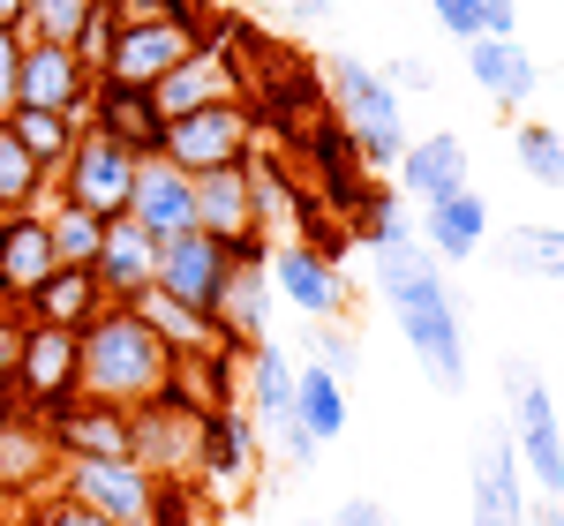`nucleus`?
<instances>
[{"mask_svg": "<svg viewBox=\"0 0 564 526\" xmlns=\"http://www.w3.org/2000/svg\"><path fill=\"white\" fill-rule=\"evenodd\" d=\"M121 219H135L151 241H174V233L196 226V180L181 174L166 151L135 158V188H129V211H121Z\"/></svg>", "mask_w": 564, "mask_h": 526, "instance_id": "17", "label": "nucleus"}, {"mask_svg": "<svg viewBox=\"0 0 564 526\" xmlns=\"http://www.w3.org/2000/svg\"><path fill=\"white\" fill-rule=\"evenodd\" d=\"M430 15H436V23H444L459 45L481 39V8H475V0H430Z\"/></svg>", "mask_w": 564, "mask_h": 526, "instance_id": "42", "label": "nucleus"}, {"mask_svg": "<svg viewBox=\"0 0 564 526\" xmlns=\"http://www.w3.org/2000/svg\"><path fill=\"white\" fill-rule=\"evenodd\" d=\"M489 263L512 278H564V226H512L489 241Z\"/></svg>", "mask_w": 564, "mask_h": 526, "instance_id": "32", "label": "nucleus"}, {"mask_svg": "<svg viewBox=\"0 0 564 526\" xmlns=\"http://www.w3.org/2000/svg\"><path fill=\"white\" fill-rule=\"evenodd\" d=\"M241 84H249V68H241L234 39H212V45H196L181 68H166V76L151 84V106H159V121H181V113L226 106V98H249Z\"/></svg>", "mask_w": 564, "mask_h": 526, "instance_id": "10", "label": "nucleus"}, {"mask_svg": "<svg viewBox=\"0 0 564 526\" xmlns=\"http://www.w3.org/2000/svg\"><path fill=\"white\" fill-rule=\"evenodd\" d=\"M53 188H61V204H84L98 219H121L129 211V188H135V151L84 121V135H76V151H68V166H61Z\"/></svg>", "mask_w": 564, "mask_h": 526, "instance_id": "9", "label": "nucleus"}, {"mask_svg": "<svg viewBox=\"0 0 564 526\" xmlns=\"http://www.w3.org/2000/svg\"><path fill=\"white\" fill-rule=\"evenodd\" d=\"M15 15H23V0H0V23H15Z\"/></svg>", "mask_w": 564, "mask_h": 526, "instance_id": "48", "label": "nucleus"}, {"mask_svg": "<svg viewBox=\"0 0 564 526\" xmlns=\"http://www.w3.org/2000/svg\"><path fill=\"white\" fill-rule=\"evenodd\" d=\"M257 143H263L257 98H226V106H204V113H181V121H166V135H159V151H166L188 180L226 174V166H249Z\"/></svg>", "mask_w": 564, "mask_h": 526, "instance_id": "4", "label": "nucleus"}, {"mask_svg": "<svg viewBox=\"0 0 564 526\" xmlns=\"http://www.w3.org/2000/svg\"><path fill=\"white\" fill-rule=\"evenodd\" d=\"M505 384H512V451H520V474L542 496H564V421L550 406V384L527 369V361H505Z\"/></svg>", "mask_w": 564, "mask_h": 526, "instance_id": "7", "label": "nucleus"}, {"mask_svg": "<svg viewBox=\"0 0 564 526\" xmlns=\"http://www.w3.org/2000/svg\"><path fill=\"white\" fill-rule=\"evenodd\" d=\"M399 196L406 204H436V196H452V188H467V143L444 129V135H422V143H406L399 151Z\"/></svg>", "mask_w": 564, "mask_h": 526, "instance_id": "27", "label": "nucleus"}, {"mask_svg": "<svg viewBox=\"0 0 564 526\" xmlns=\"http://www.w3.org/2000/svg\"><path fill=\"white\" fill-rule=\"evenodd\" d=\"M324 526H391V512H384V504H369V496H354V504H339Z\"/></svg>", "mask_w": 564, "mask_h": 526, "instance_id": "45", "label": "nucleus"}, {"mask_svg": "<svg viewBox=\"0 0 564 526\" xmlns=\"http://www.w3.org/2000/svg\"><path fill=\"white\" fill-rule=\"evenodd\" d=\"M15 68H23V31L0 23V121L15 113Z\"/></svg>", "mask_w": 564, "mask_h": 526, "instance_id": "41", "label": "nucleus"}, {"mask_svg": "<svg viewBox=\"0 0 564 526\" xmlns=\"http://www.w3.org/2000/svg\"><path fill=\"white\" fill-rule=\"evenodd\" d=\"M527 526H564V496H542V504H527Z\"/></svg>", "mask_w": 564, "mask_h": 526, "instance_id": "47", "label": "nucleus"}, {"mask_svg": "<svg viewBox=\"0 0 564 526\" xmlns=\"http://www.w3.org/2000/svg\"><path fill=\"white\" fill-rule=\"evenodd\" d=\"M196 226H204L212 241H226L234 256H241V249H271L263 226H257V180H249V166H226V174L196 180Z\"/></svg>", "mask_w": 564, "mask_h": 526, "instance_id": "19", "label": "nucleus"}, {"mask_svg": "<svg viewBox=\"0 0 564 526\" xmlns=\"http://www.w3.org/2000/svg\"><path fill=\"white\" fill-rule=\"evenodd\" d=\"M384 84H391V90H430L436 76H430V61H414V53H399V61L384 68Z\"/></svg>", "mask_w": 564, "mask_h": 526, "instance_id": "44", "label": "nucleus"}, {"mask_svg": "<svg viewBox=\"0 0 564 526\" xmlns=\"http://www.w3.org/2000/svg\"><path fill=\"white\" fill-rule=\"evenodd\" d=\"M226 271H234V249L212 241L204 226L159 241V294H174V302H188V308H212L218 286H226Z\"/></svg>", "mask_w": 564, "mask_h": 526, "instance_id": "18", "label": "nucleus"}, {"mask_svg": "<svg viewBox=\"0 0 564 526\" xmlns=\"http://www.w3.org/2000/svg\"><path fill=\"white\" fill-rule=\"evenodd\" d=\"M294 353L257 339V347L234 353V384H241V414L257 421V437H279L286 421H294Z\"/></svg>", "mask_w": 564, "mask_h": 526, "instance_id": "15", "label": "nucleus"}, {"mask_svg": "<svg viewBox=\"0 0 564 526\" xmlns=\"http://www.w3.org/2000/svg\"><path fill=\"white\" fill-rule=\"evenodd\" d=\"M174 384V353L159 347V331L135 316L129 302H106L76 331V398H106V406H143Z\"/></svg>", "mask_w": 564, "mask_h": 526, "instance_id": "2", "label": "nucleus"}, {"mask_svg": "<svg viewBox=\"0 0 564 526\" xmlns=\"http://www.w3.org/2000/svg\"><path fill=\"white\" fill-rule=\"evenodd\" d=\"M90 271H98L106 302H143L159 286V241L135 219H106V241H98V263Z\"/></svg>", "mask_w": 564, "mask_h": 526, "instance_id": "22", "label": "nucleus"}, {"mask_svg": "<svg viewBox=\"0 0 564 526\" xmlns=\"http://www.w3.org/2000/svg\"><path fill=\"white\" fill-rule=\"evenodd\" d=\"M45 429L61 443V459H129V406L68 398L61 414H45Z\"/></svg>", "mask_w": 564, "mask_h": 526, "instance_id": "24", "label": "nucleus"}, {"mask_svg": "<svg viewBox=\"0 0 564 526\" xmlns=\"http://www.w3.org/2000/svg\"><path fill=\"white\" fill-rule=\"evenodd\" d=\"M369 278L391 302L399 339L414 347V361L430 369L436 392H467V316H459V294L444 286V271L430 263V249L422 241L369 249Z\"/></svg>", "mask_w": 564, "mask_h": 526, "instance_id": "1", "label": "nucleus"}, {"mask_svg": "<svg viewBox=\"0 0 564 526\" xmlns=\"http://www.w3.org/2000/svg\"><path fill=\"white\" fill-rule=\"evenodd\" d=\"M53 474H61V443H53V429H45L39 414L8 406V414H0V504L23 512L31 496L53 489Z\"/></svg>", "mask_w": 564, "mask_h": 526, "instance_id": "12", "label": "nucleus"}, {"mask_svg": "<svg viewBox=\"0 0 564 526\" xmlns=\"http://www.w3.org/2000/svg\"><path fill=\"white\" fill-rule=\"evenodd\" d=\"M467 519L527 526V474H520V451H512L505 429L475 443V467H467Z\"/></svg>", "mask_w": 564, "mask_h": 526, "instance_id": "16", "label": "nucleus"}, {"mask_svg": "<svg viewBox=\"0 0 564 526\" xmlns=\"http://www.w3.org/2000/svg\"><path fill=\"white\" fill-rule=\"evenodd\" d=\"M90 90H98V76L76 61V45H39V39H23L15 106H39V113H76V121H84Z\"/></svg>", "mask_w": 564, "mask_h": 526, "instance_id": "13", "label": "nucleus"}, {"mask_svg": "<svg viewBox=\"0 0 564 526\" xmlns=\"http://www.w3.org/2000/svg\"><path fill=\"white\" fill-rule=\"evenodd\" d=\"M76 398V331L61 324H23L15 339V406L23 414H61Z\"/></svg>", "mask_w": 564, "mask_h": 526, "instance_id": "11", "label": "nucleus"}, {"mask_svg": "<svg viewBox=\"0 0 564 526\" xmlns=\"http://www.w3.org/2000/svg\"><path fill=\"white\" fill-rule=\"evenodd\" d=\"M308 347H316V369H332L339 384H347L354 369H361V339H354L339 316H332V324H308Z\"/></svg>", "mask_w": 564, "mask_h": 526, "instance_id": "38", "label": "nucleus"}, {"mask_svg": "<svg viewBox=\"0 0 564 526\" xmlns=\"http://www.w3.org/2000/svg\"><path fill=\"white\" fill-rule=\"evenodd\" d=\"M15 339H23V316L0 308V414L15 406Z\"/></svg>", "mask_w": 564, "mask_h": 526, "instance_id": "40", "label": "nucleus"}, {"mask_svg": "<svg viewBox=\"0 0 564 526\" xmlns=\"http://www.w3.org/2000/svg\"><path fill=\"white\" fill-rule=\"evenodd\" d=\"M84 121H90V129H106L113 143H129L135 158H151V151H159V135H166V121H159V106H151V90L106 84V76H98V90H90Z\"/></svg>", "mask_w": 564, "mask_h": 526, "instance_id": "28", "label": "nucleus"}, {"mask_svg": "<svg viewBox=\"0 0 564 526\" xmlns=\"http://www.w3.org/2000/svg\"><path fill=\"white\" fill-rule=\"evenodd\" d=\"M204 406L181 392H159L143 398V406H129V459L135 467H151L159 482H188L196 489V451H204Z\"/></svg>", "mask_w": 564, "mask_h": 526, "instance_id": "6", "label": "nucleus"}, {"mask_svg": "<svg viewBox=\"0 0 564 526\" xmlns=\"http://www.w3.org/2000/svg\"><path fill=\"white\" fill-rule=\"evenodd\" d=\"M512 158H520L527 180H542V188H564V135L542 129V121H520L512 129Z\"/></svg>", "mask_w": 564, "mask_h": 526, "instance_id": "37", "label": "nucleus"}, {"mask_svg": "<svg viewBox=\"0 0 564 526\" xmlns=\"http://www.w3.org/2000/svg\"><path fill=\"white\" fill-rule=\"evenodd\" d=\"M354 233L369 241V249H391V241H414V219H406V196L384 188V180H369L361 196H354Z\"/></svg>", "mask_w": 564, "mask_h": 526, "instance_id": "34", "label": "nucleus"}, {"mask_svg": "<svg viewBox=\"0 0 564 526\" xmlns=\"http://www.w3.org/2000/svg\"><path fill=\"white\" fill-rule=\"evenodd\" d=\"M45 271H61L45 211H0V308H23Z\"/></svg>", "mask_w": 564, "mask_h": 526, "instance_id": "21", "label": "nucleus"}, {"mask_svg": "<svg viewBox=\"0 0 564 526\" xmlns=\"http://www.w3.org/2000/svg\"><path fill=\"white\" fill-rule=\"evenodd\" d=\"M279 8H286L294 23H332V8H339V0H279Z\"/></svg>", "mask_w": 564, "mask_h": 526, "instance_id": "46", "label": "nucleus"}, {"mask_svg": "<svg viewBox=\"0 0 564 526\" xmlns=\"http://www.w3.org/2000/svg\"><path fill=\"white\" fill-rule=\"evenodd\" d=\"M302 526H324V519H302Z\"/></svg>", "mask_w": 564, "mask_h": 526, "instance_id": "49", "label": "nucleus"}, {"mask_svg": "<svg viewBox=\"0 0 564 526\" xmlns=\"http://www.w3.org/2000/svg\"><path fill=\"white\" fill-rule=\"evenodd\" d=\"M98 308H106L98 271H84V263H61V271H45L39 286H31V302L15 308V316H23V324H61V331H84Z\"/></svg>", "mask_w": 564, "mask_h": 526, "instance_id": "26", "label": "nucleus"}, {"mask_svg": "<svg viewBox=\"0 0 564 526\" xmlns=\"http://www.w3.org/2000/svg\"><path fill=\"white\" fill-rule=\"evenodd\" d=\"M263 256H271V249H241L234 271H226V286H218V302H212L226 347H257V339H271V278H263Z\"/></svg>", "mask_w": 564, "mask_h": 526, "instance_id": "20", "label": "nucleus"}, {"mask_svg": "<svg viewBox=\"0 0 564 526\" xmlns=\"http://www.w3.org/2000/svg\"><path fill=\"white\" fill-rule=\"evenodd\" d=\"M226 39L218 31V15H174V23H113V45H106V61H98V76L106 84H129V90H151L166 68H181L196 45Z\"/></svg>", "mask_w": 564, "mask_h": 526, "instance_id": "5", "label": "nucleus"}, {"mask_svg": "<svg viewBox=\"0 0 564 526\" xmlns=\"http://www.w3.org/2000/svg\"><path fill=\"white\" fill-rule=\"evenodd\" d=\"M263 467V437L257 421L241 414V406H218L212 421H204V451H196V489H212V496H241V489L257 482Z\"/></svg>", "mask_w": 564, "mask_h": 526, "instance_id": "14", "label": "nucleus"}, {"mask_svg": "<svg viewBox=\"0 0 564 526\" xmlns=\"http://www.w3.org/2000/svg\"><path fill=\"white\" fill-rule=\"evenodd\" d=\"M45 233H53V263H98V241H106V219L98 211H84V204H45Z\"/></svg>", "mask_w": 564, "mask_h": 526, "instance_id": "33", "label": "nucleus"}, {"mask_svg": "<svg viewBox=\"0 0 564 526\" xmlns=\"http://www.w3.org/2000/svg\"><path fill=\"white\" fill-rule=\"evenodd\" d=\"M15 526H113V519H98L90 504L61 496V489H45V496H31V504L15 512Z\"/></svg>", "mask_w": 564, "mask_h": 526, "instance_id": "39", "label": "nucleus"}, {"mask_svg": "<svg viewBox=\"0 0 564 526\" xmlns=\"http://www.w3.org/2000/svg\"><path fill=\"white\" fill-rule=\"evenodd\" d=\"M263 278H271V294H279V302L302 308L308 324H332V316H347V308H354L347 263L332 256L324 241H279V249L263 256Z\"/></svg>", "mask_w": 564, "mask_h": 526, "instance_id": "8", "label": "nucleus"}, {"mask_svg": "<svg viewBox=\"0 0 564 526\" xmlns=\"http://www.w3.org/2000/svg\"><path fill=\"white\" fill-rule=\"evenodd\" d=\"M98 8H106V0H23L15 31L39 39V45H76V31H84Z\"/></svg>", "mask_w": 564, "mask_h": 526, "instance_id": "36", "label": "nucleus"}, {"mask_svg": "<svg viewBox=\"0 0 564 526\" xmlns=\"http://www.w3.org/2000/svg\"><path fill=\"white\" fill-rule=\"evenodd\" d=\"M324 98H332V121L347 129L361 174H391L399 151H406V121H399V90L384 84V68H369L354 53H332L324 61Z\"/></svg>", "mask_w": 564, "mask_h": 526, "instance_id": "3", "label": "nucleus"}, {"mask_svg": "<svg viewBox=\"0 0 564 526\" xmlns=\"http://www.w3.org/2000/svg\"><path fill=\"white\" fill-rule=\"evenodd\" d=\"M467 76L481 84V98H489V106L527 113V98L542 90V61H534L520 39H467Z\"/></svg>", "mask_w": 564, "mask_h": 526, "instance_id": "23", "label": "nucleus"}, {"mask_svg": "<svg viewBox=\"0 0 564 526\" xmlns=\"http://www.w3.org/2000/svg\"><path fill=\"white\" fill-rule=\"evenodd\" d=\"M0 129H8L15 143H23V151H31V166H39L45 180H61V166H68V151H76L84 121H76V113H39V106H15Z\"/></svg>", "mask_w": 564, "mask_h": 526, "instance_id": "30", "label": "nucleus"}, {"mask_svg": "<svg viewBox=\"0 0 564 526\" xmlns=\"http://www.w3.org/2000/svg\"><path fill=\"white\" fill-rule=\"evenodd\" d=\"M436 263H467L481 256V241H489V196L475 188H452V196H436L422 204V233H414Z\"/></svg>", "mask_w": 564, "mask_h": 526, "instance_id": "25", "label": "nucleus"}, {"mask_svg": "<svg viewBox=\"0 0 564 526\" xmlns=\"http://www.w3.org/2000/svg\"><path fill=\"white\" fill-rule=\"evenodd\" d=\"M481 8V39H520V0H475Z\"/></svg>", "mask_w": 564, "mask_h": 526, "instance_id": "43", "label": "nucleus"}, {"mask_svg": "<svg viewBox=\"0 0 564 526\" xmlns=\"http://www.w3.org/2000/svg\"><path fill=\"white\" fill-rule=\"evenodd\" d=\"M53 204V180L31 166V151L0 129V211H45Z\"/></svg>", "mask_w": 564, "mask_h": 526, "instance_id": "35", "label": "nucleus"}, {"mask_svg": "<svg viewBox=\"0 0 564 526\" xmlns=\"http://www.w3.org/2000/svg\"><path fill=\"white\" fill-rule=\"evenodd\" d=\"M347 421H354L347 384H339L332 369H316V361H308L302 376H294V429H308L316 443H339V437H347Z\"/></svg>", "mask_w": 564, "mask_h": 526, "instance_id": "31", "label": "nucleus"}, {"mask_svg": "<svg viewBox=\"0 0 564 526\" xmlns=\"http://www.w3.org/2000/svg\"><path fill=\"white\" fill-rule=\"evenodd\" d=\"M151 331H159V347L174 353V361H188V353H226V331H218V316L212 308H188V302H174V294H143V302H129Z\"/></svg>", "mask_w": 564, "mask_h": 526, "instance_id": "29", "label": "nucleus"}]
</instances>
